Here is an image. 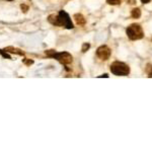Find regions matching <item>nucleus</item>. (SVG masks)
Listing matches in <instances>:
<instances>
[{"instance_id":"1","label":"nucleus","mask_w":152,"mask_h":152,"mask_svg":"<svg viewBox=\"0 0 152 152\" xmlns=\"http://www.w3.org/2000/svg\"><path fill=\"white\" fill-rule=\"evenodd\" d=\"M111 71L112 73H114L115 75L118 76H126L129 74L130 72V68L127 64L123 62H114L113 64L111 65Z\"/></svg>"},{"instance_id":"2","label":"nucleus","mask_w":152,"mask_h":152,"mask_svg":"<svg viewBox=\"0 0 152 152\" xmlns=\"http://www.w3.org/2000/svg\"><path fill=\"white\" fill-rule=\"evenodd\" d=\"M126 32H127L128 37H129L131 40H133V41L142 39V38H143V36H144L143 30H142V27H140L139 24H136V23L131 24L130 27H128Z\"/></svg>"},{"instance_id":"3","label":"nucleus","mask_w":152,"mask_h":152,"mask_svg":"<svg viewBox=\"0 0 152 152\" xmlns=\"http://www.w3.org/2000/svg\"><path fill=\"white\" fill-rule=\"evenodd\" d=\"M52 57L55 58V59H57L60 63H62V64H64V65L71 64L72 61H73V58H72V56L70 55L69 53H67V52H62V53L55 52Z\"/></svg>"},{"instance_id":"4","label":"nucleus","mask_w":152,"mask_h":152,"mask_svg":"<svg viewBox=\"0 0 152 152\" xmlns=\"http://www.w3.org/2000/svg\"><path fill=\"white\" fill-rule=\"evenodd\" d=\"M59 16H60V20L63 27H65L66 29H69V30L73 29V23H72L71 18H70V16L68 15V13L61 10L59 12Z\"/></svg>"},{"instance_id":"5","label":"nucleus","mask_w":152,"mask_h":152,"mask_svg":"<svg viewBox=\"0 0 152 152\" xmlns=\"http://www.w3.org/2000/svg\"><path fill=\"white\" fill-rule=\"evenodd\" d=\"M97 56L100 60H107L111 56V49L107 46H102L97 49Z\"/></svg>"},{"instance_id":"6","label":"nucleus","mask_w":152,"mask_h":152,"mask_svg":"<svg viewBox=\"0 0 152 152\" xmlns=\"http://www.w3.org/2000/svg\"><path fill=\"white\" fill-rule=\"evenodd\" d=\"M48 20L50 23H52L53 25H57V27H62V23H61L60 20V16L59 14H51L49 15Z\"/></svg>"},{"instance_id":"7","label":"nucleus","mask_w":152,"mask_h":152,"mask_svg":"<svg viewBox=\"0 0 152 152\" xmlns=\"http://www.w3.org/2000/svg\"><path fill=\"white\" fill-rule=\"evenodd\" d=\"M5 52H9V53H13V54H16V55H20L22 56L23 55V52L19 49H16V48H13V47H7V48L4 49Z\"/></svg>"},{"instance_id":"8","label":"nucleus","mask_w":152,"mask_h":152,"mask_svg":"<svg viewBox=\"0 0 152 152\" xmlns=\"http://www.w3.org/2000/svg\"><path fill=\"white\" fill-rule=\"evenodd\" d=\"M74 19H75V22L78 25H84V24H85V18L83 17L82 14L77 13V14L74 15Z\"/></svg>"},{"instance_id":"9","label":"nucleus","mask_w":152,"mask_h":152,"mask_svg":"<svg viewBox=\"0 0 152 152\" xmlns=\"http://www.w3.org/2000/svg\"><path fill=\"white\" fill-rule=\"evenodd\" d=\"M131 15L133 18H139L141 16V10L139 8H134L131 12Z\"/></svg>"},{"instance_id":"10","label":"nucleus","mask_w":152,"mask_h":152,"mask_svg":"<svg viewBox=\"0 0 152 152\" xmlns=\"http://www.w3.org/2000/svg\"><path fill=\"white\" fill-rule=\"evenodd\" d=\"M146 72H147V74H148V77H152V65L151 64L147 65Z\"/></svg>"},{"instance_id":"11","label":"nucleus","mask_w":152,"mask_h":152,"mask_svg":"<svg viewBox=\"0 0 152 152\" xmlns=\"http://www.w3.org/2000/svg\"><path fill=\"white\" fill-rule=\"evenodd\" d=\"M122 0H107V2L111 5H117V4H120Z\"/></svg>"},{"instance_id":"12","label":"nucleus","mask_w":152,"mask_h":152,"mask_svg":"<svg viewBox=\"0 0 152 152\" xmlns=\"http://www.w3.org/2000/svg\"><path fill=\"white\" fill-rule=\"evenodd\" d=\"M89 47H90L89 44H87V43L83 44V46H82V52H83V53H85L86 51H87L88 49H89Z\"/></svg>"},{"instance_id":"13","label":"nucleus","mask_w":152,"mask_h":152,"mask_svg":"<svg viewBox=\"0 0 152 152\" xmlns=\"http://www.w3.org/2000/svg\"><path fill=\"white\" fill-rule=\"evenodd\" d=\"M0 54H1V55L3 56L4 58H7V59H11V57L8 55L7 52H3V51H2V50H0Z\"/></svg>"},{"instance_id":"14","label":"nucleus","mask_w":152,"mask_h":152,"mask_svg":"<svg viewBox=\"0 0 152 152\" xmlns=\"http://www.w3.org/2000/svg\"><path fill=\"white\" fill-rule=\"evenodd\" d=\"M20 8H22V10L23 12H27V11L29 10V6L25 5V4H22V5H20Z\"/></svg>"},{"instance_id":"15","label":"nucleus","mask_w":152,"mask_h":152,"mask_svg":"<svg viewBox=\"0 0 152 152\" xmlns=\"http://www.w3.org/2000/svg\"><path fill=\"white\" fill-rule=\"evenodd\" d=\"M23 63H24V64H27V65H32V63H34V61H32V60H27V59H24V60H23Z\"/></svg>"},{"instance_id":"16","label":"nucleus","mask_w":152,"mask_h":152,"mask_svg":"<svg viewBox=\"0 0 152 152\" xmlns=\"http://www.w3.org/2000/svg\"><path fill=\"white\" fill-rule=\"evenodd\" d=\"M136 2V0H129V3L130 4H134Z\"/></svg>"},{"instance_id":"17","label":"nucleus","mask_w":152,"mask_h":152,"mask_svg":"<svg viewBox=\"0 0 152 152\" xmlns=\"http://www.w3.org/2000/svg\"><path fill=\"white\" fill-rule=\"evenodd\" d=\"M143 3H148V2H150V0H141Z\"/></svg>"},{"instance_id":"18","label":"nucleus","mask_w":152,"mask_h":152,"mask_svg":"<svg viewBox=\"0 0 152 152\" xmlns=\"http://www.w3.org/2000/svg\"><path fill=\"white\" fill-rule=\"evenodd\" d=\"M99 77H109V75H107V74H104V75H100Z\"/></svg>"},{"instance_id":"19","label":"nucleus","mask_w":152,"mask_h":152,"mask_svg":"<svg viewBox=\"0 0 152 152\" xmlns=\"http://www.w3.org/2000/svg\"><path fill=\"white\" fill-rule=\"evenodd\" d=\"M8 1H11V0H8Z\"/></svg>"}]
</instances>
